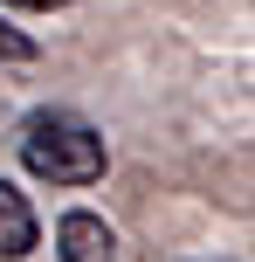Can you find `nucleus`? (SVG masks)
Returning <instances> with one entry per match:
<instances>
[{"label":"nucleus","instance_id":"obj_1","mask_svg":"<svg viewBox=\"0 0 255 262\" xmlns=\"http://www.w3.org/2000/svg\"><path fill=\"white\" fill-rule=\"evenodd\" d=\"M21 166L49 186H90L104 180V138L76 111H35L21 124Z\"/></svg>","mask_w":255,"mask_h":262},{"label":"nucleus","instance_id":"obj_2","mask_svg":"<svg viewBox=\"0 0 255 262\" xmlns=\"http://www.w3.org/2000/svg\"><path fill=\"white\" fill-rule=\"evenodd\" d=\"M35 242H41L35 207H28V200L14 193L7 180H0V262H21V255H35Z\"/></svg>","mask_w":255,"mask_h":262},{"label":"nucleus","instance_id":"obj_3","mask_svg":"<svg viewBox=\"0 0 255 262\" xmlns=\"http://www.w3.org/2000/svg\"><path fill=\"white\" fill-rule=\"evenodd\" d=\"M55 242H62V262H97V255H110V228L97 221V214H62Z\"/></svg>","mask_w":255,"mask_h":262},{"label":"nucleus","instance_id":"obj_4","mask_svg":"<svg viewBox=\"0 0 255 262\" xmlns=\"http://www.w3.org/2000/svg\"><path fill=\"white\" fill-rule=\"evenodd\" d=\"M35 35H21V28H7V21H0V62H35Z\"/></svg>","mask_w":255,"mask_h":262},{"label":"nucleus","instance_id":"obj_5","mask_svg":"<svg viewBox=\"0 0 255 262\" xmlns=\"http://www.w3.org/2000/svg\"><path fill=\"white\" fill-rule=\"evenodd\" d=\"M7 7H69V0H7Z\"/></svg>","mask_w":255,"mask_h":262}]
</instances>
